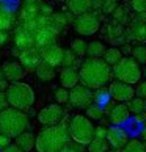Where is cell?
I'll return each mask as SVG.
<instances>
[{
	"label": "cell",
	"instance_id": "1",
	"mask_svg": "<svg viewBox=\"0 0 146 152\" xmlns=\"http://www.w3.org/2000/svg\"><path fill=\"white\" fill-rule=\"evenodd\" d=\"M77 74L80 85H85L90 89H98L109 83L112 78V69L102 58L90 57L87 61H83Z\"/></svg>",
	"mask_w": 146,
	"mask_h": 152
},
{
	"label": "cell",
	"instance_id": "2",
	"mask_svg": "<svg viewBox=\"0 0 146 152\" xmlns=\"http://www.w3.org/2000/svg\"><path fill=\"white\" fill-rule=\"evenodd\" d=\"M69 140L68 124L58 122L55 126H46L35 137V149L38 152H58Z\"/></svg>",
	"mask_w": 146,
	"mask_h": 152
},
{
	"label": "cell",
	"instance_id": "3",
	"mask_svg": "<svg viewBox=\"0 0 146 152\" xmlns=\"http://www.w3.org/2000/svg\"><path fill=\"white\" fill-rule=\"evenodd\" d=\"M29 127V116L22 110L18 108H5L0 111V133L10 138L18 137L21 132L27 130Z\"/></svg>",
	"mask_w": 146,
	"mask_h": 152
},
{
	"label": "cell",
	"instance_id": "4",
	"mask_svg": "<svg viewBox=\"0 0 146 152\" xmlns=\"http://www.w3.org/2000/svg\"><path fill=\"white\" fill-rule=\"evenodd\" d=\"M5 99H7V104H10L13 108L27 111L35 104V93H33V88L30 85L18 80L11 82V85L5 93Z\"/></svg>",
	"mask_w": 146,
	"mask_h": 152
},
{
	"label": "cell",
	"instance_id": "5",
	"mask_svg": "<svg viewBox=\"0 0 146 152\" xmlns=\"http://www.w3.org/2000/svg\"><path fill=\"white\" fill-rule=\"evenodd\" d=\"M112 74L120 82L129 83V85H137L142 80V67H140V63H137L132 57H121L113 64Z\"/></svg>",
	"mask_w": 146,
	"mask_h": 152
},
{
	"label": "cell",
	"instance_id": "6",
	"mask_svg": "<svg viewBox=\"0 0 146 152\" xmlns=\"http://www.w3.org/2000/svg\"><path fill=\"white\" fill-rule=\"evenodd\" d=\"M69 138L80 146H87L94 137V126L87 116L76 115L68 124Z\"/></svg>",
	"mask_w": 146,
	"mask_h": 152
},
{
	"label": "cell",
	"instance_id": "7",
	"mask_svg": "<svg viewBox=\"0 0 146 152\" xmlns=\"http://www.w3.org/2000/svg\"><path fill=\"white\" fill-rule=\"evenodd\" d=\"M99 25H101V20H99V16L96 13H82L77 16V19L74 22V28L79 35L82 36H91L94 35L98 30H99Z\"/></svg>",
	"mask_w": 146,
	"mask_h": 152
},
{
	"label": "cell",
	"instance_id": "8",
	"mask_svg": "<svg viewBox=\"0 0 146 152\" xmlns=\"http://www.w3.org/2000/svg\"><path fill=\"white\" fill-rule=\"evenodd\" d=\"M68 102L76 108H87L90 104H93V89L87 88L85 85L72 86L68 94Z\"/></svg>",
	"mask_w": 146,
	"mask_h": 152
},
{
	"label": "cell",
	"instance_id": "9",
	"mask_svg": "<svg viewBox=\"0 0 146 152\" xmlns=\"http://www.w3.org/2000/svg\"><path fill=\"white\" fill-rule=\"evenodd\" d=\"M63 118H65V110L60 104L47 105L38 113V121L43 126H55V124L61 122Z\"/></svg>",
	"mask_w": 146,
	"mask_h": 152
},
{
	"label": "cell",
	"instance_id": "10",
	"mask_svg": "<svg viewBox=\"0 0 146 152\" xmlns=\"http://www.w3.org/2000/svg\"><path fill=\"white\" fill-rule=\"evenodd\" d=\"M109 93H110V97L115 99L116 102H127L135 96V88H134V85L116 80L110 85Z\"/></svg>",
	"mask_w": 146,
	"mask_h": 152
},
{
	"label": "cell",
	"instance_id": "11",
	"mask_svg": "<svg viewBox=\"0 0 146 152\" xmlns=\"http://www.w3.org/2000/svg\"><path fill=\"white\" fill-rule=\"evenodd\" d=\"M55 33L49 27H39L38 30L33 31V39H35V47L41 52V50L47 49L55 44Z\"/></svg>",
	"mask_w": 146,
	"mask_h": 152
},
{
	"label": "cell",
	"instance_id": "12",
	"mask_svg": "<svg viewBox=\"0 0 146 152\" xmlns=\"http://www.w3.org/2000/svg\"><path fill=\"white\" fill-rule=\"evenodd\" d=\"M105 140H107L109 146L115 148L120 151L123 146L129 141V133L120 126H112L107 129V135H105Z\"/></svg>",
	"mask_w": 146,
	"mask_h": 152
},
{
	"label": "cell",
	"instance_id": "13",
	"mask_svg": "<svg viewBox=\"0 0 146 152\" xmlns=\"http://www.w3.org/2000/svg\"><path fill=\"white\" fill-rule=\"evenodd\" d=\"M41 61V52L36 47H30L25 50H21L19 53V63L22 67L29 71H33L38 66V63Z\"/></svg>",
	"mask_w": 146,
	"mask_h": 152
},
{
	"label": "cell",
	"instance_id": "14",
	"mask_svg": "<svg viewBox=\"0 0 146 152\" xmlns=\"http://www.w3.org/2000/svg\"><path fill=\"white\" fill-rule=\"evenodd\" d=\"M14 42L18 50H25L30 47H35V39H33V31L27 30L24 25L18 27L14 30Z\"/></svg>",
	"mask_w": 146,
	"mask_h": 152
},
{
	"label": "cell",
	"instance_id": "15",
	"mask_svg": "<svg viewBox=\"0 0 146 152\" xmlns=\"http://www.w3.org/2000/svg\"><path fill=\"white\" fill-rule=\"evenodd\" d=\"M41 60L46 61L47 64L54 66V67L61 66V61H63V49L58 47L57 44H54V46L41 50Z\"/></svg>",
	"mask_w": 146,
	"mask_h": 152
},
{
	"label": "cell",
	"instance_id": "16",
	"mask_svg": "<svg viewBox=\"0 0 146 152\" xmlns=\"http://www.w3.org/2000/svg\"><path fill=\"white\" fill-rule=\"evenodd\" d=\"M2 72H3V77L7 82H18L25 74L24 67H22L21 63H18V61H7V63L2 66Z\"/></svg>",
	"mask_w": 146,
	"mask_h": 152
},
{
	"label": "cell",
	"instance_id": "17",
	"mask_svg": "<svg viewBox=\"0 0 146 152\" xmlns=\"http://www.w3.org/2000/svg\"><path fill=\"white\" fill-rule=\"evenodd\" d=\"M129 115H131V111H129L127 105L124 102H120V104L113 105L110 108V111L107 113V116L110 118V122L115 124V126H121V124H124L129 119Z\"/></svg>",
	"mask_w": 146,
	"mask_h": 152
},
{
	"label": "cell",
	"instance_id": "18",
	"mask_svg": "<svg viewBox=\"0 0 146 152\" xmlns=\"http://www.w3.org/2000/svg\"><path fill=\"white\" fill-rule=\"evenodd\" d=\"M60 82L63 88H72L79 83V74L72 66H66L60 72Z\"/></svg>",
	"mask_w": 146,
	"mask_h": 152
},
{
	"label": "cell",
	"instance_id": "19",
	"mask_svg": "<svg viewBox=\"0 0 146 152\" xmlns=\"http://www.w3.org/2000/svg\"><path fill=\"white\" fill-rule=\"evenodd\" d=\"M14 138H16V144H18L24 152H30L35 148V137H33V133H30V132L24 130Z\"/></svg>",
	"mask_w": 146,
	"mask_h": 152
},
{
	"label": "cell",
	"instance_id": "20",
	"mask_svg": "<svg viewBox=\"0 0 146 152\" xmlns=\"http://www.w3.org/2000/svg\"><path fill=\"white\" fill-rule=\"evenodd\" d=\"M35 71H36L38 78H39V80H43V82H50L55 77V67L47 64L46 61H43V60L38 63V66L35 67Z\"/></svg>",
	"mask_w": 146,
	"mask_h": 152
},
{
	"label": "cell",
	"instance_id": "21",
	"mask_svg": "<svg viewBox=\"0 0 146 152\" xmlns=\"http://www.w3.org/2000/svg\"><path fill=\"white\" fill-rule=\"evenodd\" d=\"M14 24V14L5 5L0 3V30H10Z\"/></svg>",
	"mask_w": 146,
	"mask_h": 152
},
{
	"label": "cell",
	"instance_id": "22",
	"mask_svg": "<svg viewBox=\"0 0 146 152\" xmlns=\"http://www.w3.org/2000/svg\"><path fill=\"white\" fill-rule=\"evenodd\" d=\"M91 3H93V0H68V7L71 10V13H74L76 16L90 11Z\"/></svg>",
	"mask_w": 146,
	"mask_h": 152
},
{
	"label": "cell",
	"instance_id": "23",
	"mask_svg": "<svg viewBox=\"0 0 146 152\" xmlns=\"http://www.w3.org/2000/svg\"><path fill=\"white\" fill-rule=\"evenodd\" d=\"M110 93H109V89H105V88H98L96 89V93H93V102H96V105H99L101 108H105L112 100H110Z\"/></svg>",
	"mask_w": 146,
	"mask_h": 152
},
{
	"label": "cell",
	"instance_id": "24",
	"mask_svg": "<svg viewBox=\"0 0 146 152\" xmlns=\"http://www.w3.org/2000/svg\"><path fill=\"white\" fill-rule=\"evenodd\" d=\"M87 146H88V152H107L109 151V143L105 138L93 137V140Z\"/></svg>",
	"mask_w": 146,
	"mask_h": 152
},
{
	"label": "cell",
	"instance_id": "25",
	"mask_svg": "<svg viewBox=\"0 0 146 152\" xmlns=\"http://www.w3.org/2000/svg\"><path fill=\"white\" fill-rule=\"evenodd\" d=\"M127 108L131 113L134 115H140V113H145V110H146V104H145V99L142 97H134L131 100H127Z\"/></svg>",
	"mask_w": 146,
	"mask_h": 152
},
{
	"label": "cell",
	"instance_id": "26",
	"mask_svg": "<svg viewBox=\"0 0 146 152\" xmlns=\"http://www.w3.org/2000/svg\"><path fill=\"white\" fill-rule=\"evenodd\" d=\"M120 151L121 152H146V146L142 140L134 138V140H129Z\"/></svg>",
	"mask_w": 146,
	"mask_h": 152
},
{
	"label": "cell",
	"instance_id": "27",
	"mask_svg": "<svg viewBox=\"0 0 146 152\" xmlns=\"http://www.w3.org/2000/svg\"><path fill=\"white\" fill-rule=\"evenodd\" d=\"M105 49H107V47H105L101 41H93V42L87 44V53L91 58H101L104 55Z\"/></svg>",
	"mask_w": 146,
	"mask_h": 152
},
{
	"label": "cell",
	"instance_id": "28",
	"mask_svg": "<svg viewBox=\"0 0 146 152\" xmlns=\"http://www.w3.org/2000/svg\"><path fill=\"white\" fill-rule=\"evenodd\" d=\"M102 60L107 63L109 66H113L118 60L121 58V50L120 49H116V47H110V49H105V52L102 55Z\"/></svg>",
	"mask_w": 146,
	"mask_h": 152
},
{
	"label": "cell",
	"instance_id": "29",
	"mask_svg": "<svg viewBox=\"0 0 146 152\" xmlns=\"http://www.w3.org/2000/svg\"><path fill=\"white\" fill-rule=\"evenodd\" d=\"M38 14H39V11H38L36 5L33 2H27V5L21 13V18H22V20H29V19H35Z\"/></svg>",
	"mask_w": 146,
	"mask_h": 152
},
{
	"label": "cell",
	"instance_id": "30",
	"mask_svg": "<svg viewBox=\"0 0 146 152\" xmlns=\"http://www.w3.org/2000/svg\"><path fill=\"white\" fill-rule=\"evenodd\" d=\"M71 52L76 55V57H83V55H87V42L83 41V39H74V41L71 42Z\"/></svg>",
	"mask_w": 146,
	"mask_h": 152
},
{
	"label": "cell",
	"instance_id": "31",
	"mask_svg": "<svg viewBox=\"0 0 146 152\" xmlns=\"http://www.w3.org/2000/svg\"><path fill=\"white\" fill-rule=\"evenodd\" d=\"M87 115H88V118H91V119L101 121L104 118V110L101 108L99 105H96V104H90L87 107Z\"/></svg>",
	"mask_w": 146,
	"mask_h": 152
},
{
	"label": "cell",
	"instance_id": "32",
	"mask_svg": "<svg viewBox=\"0 0 146 152\" xmlns=\"http://www.w3.org/2000/svg\"><path fill=\"white\" fill-rule=\"evenodd\" d=\"M132 55H134L132 58L135 60L137 63L143 64L145 61H146V47L138 46V47H135V49H132Z\"/></svg>",
	"mask_w": 146,
	"mask_h": 152
},
{
	"label": "cell",
	"instance_id": "33",
	"mask_svg": "<svg viewBox=\"0 0 146 152\" xmlns=\"http://www.w3.org/2000/svg\"><path fill=\"white\" fill-rule=\"evenodd\" d=\"M76 64V55L71 52V50H65L63 49V61H61V66H74Z\"/></svg>",
	"mask_w": 146,
	"mask_h": 152
},
{
	"label": "cell",
	"instance_id": "34",
	"mask_svg": "<svg viewBox=\"0 0 146 152\" xmlns=\"http://www.w3.org/2000/svg\"><path fill=\"white\" fill-rule=\"evenodd\" d=\"M68 88H58L55 91V99H57V104H66L68 102Z\"/></svg>",
	"mask_w": 146,
	"mask_h": 152
},
{
	"label": "cell",
	"instance_id": "35",
	"mask_svg": "<svg viewBox=\"0 0 146 152\" xmlns=\"http://www.w3.org/2000/svg\"><path fill=\"white\" fill-rule=\"evenodd\" d=\"M58 152H80V144H77L74 141L71 143V140H69V141L66 143Z\"/></svg>",
	"mask_w": 146,
	"mask_h": 152
},
{
	"label": "cell",
	"instance_id": "36",
	"mask_svg": "<svg viewBox=\"0 0 146 152\" xmlns=\"http://www.w3.org/2000/svg\"><path fill=\"white\" fill-rule=\"evenodd\" d=\"M134 38L135 39H138V41H145V27H143V24H138L137 27H134Z\"/></svg>",
	"mask_w": 146,
	"mask_h": 152
},
{
	"label": "cell",
	"instance_id": "37",
	"mask_svg": "<svg viewBox=\"0 0 146 152\" xmlns=\"http://www.w3.org/2000/svg\"><path fill=\"white\" fill-rule=\"evenodd\" d=\"M132 8L137 13H143L146 10V0H132Z\"/></svg>",
	"mask_w": 146,
	"mask_h": 152
},
{
	"label": "cell",
	"instance_id": "38",
	"mask_svg": "<svg viewBox=\"0 0 146 152\" xmlns=\"http://www.w3.org/2000/svg\"><path fill=\"white\" fill-rule=\"evenodd\" d=\"M135 96L137 97H142V99L146 97V83L145 82H142L138 85V88H135Z\"/></svg>",
	"mask_w": 146,
	"mask_h": 152
},
{
	"label": "cell",
	"instance_id": "39",
	"mask_svg": "<svg viewBox=\"0 0 146 152\" xmlns=\"http://www.w3.org/2000/svg\"><path fill=\"white\" fill-rule=\"evenodd\" d=\"M105 135H107V127H105V126H98V127H94V137H98V138H105Z\"/></svg>",
	"mask_w": 146,
	"mask_h": 152
},
{
	"label": "cell",
	"instance_id": "40",
	"mask_svg": "<svg viewBox=\"0 0 146 152\" xmlns=\"http://www.w3.org/2000/svg\"><path fill=\"white\" fill-rule=\"evenodd\" d=\"M0 152H24V151H22L18 144H11L10 143L8 146H5V148L0 149Z\"/></svg>",
	"mask_w": 146,
	"mask_h": 152
},
{
	"label": "cell",
	"instance_id": "41",
	"mask_svg": "<svg viewBox=\"0 0 146 152\" xmlns=\"http://www.w3.org/2000/svg\"><path fill=\"white\" fill-rule=\"evenodd\" d=\"M11 143V138L7 137V135H3V133H0V149L5 148V146H8Z\"/></svg>",
	"mask_w": 146,
	"mask_h": 152
},
{
	"label": "cell",
	"instance_id": "42",
	"mask_svg": "<svg viewBox=\"0 0 146 152\" xmlns=\"http://www.w3.org/2000/svg\"><path fill=\"white\" fill-rule=\"evenodd\" d=\"M7 41H8V33H7V30H0V46H3Z\"/></svg>",
	"mask_w": 146,
	"mask_h": 152
},
{
	"label": "cell",
	"instance_id": "43",
	"mask_svg": "<svg viewBox=\"0 0 146 152\" xmlns=\"http://www.w3.org/2000/svg\"><path fill=\"white\" fill-rule=\"evenodd\" d=\"M5 107H7V99H5V93L0 89V111H2Z\"/></svg>",
	"mask_w": 146,
	"mask_h": 152
},
{
	"label": "cell",
	"instance_id": "44",
	"mask_svg": "<svg viewBox=\"0 0 146 152\" xmlns=\"http://www.w3.org/2000/svg\"><path fill=\"white\" fill-rule=\"evenodd\" d=\"M115 18H116V19H121V18L124 19V18H126V11H124V10H121V8H118V10H116Z\"/></svg>",
	"mask_w": 146,
	"mask_h": 152
},
{
	"label": "cell",
	"instance_id": "45",
	"mask_svg": "<svg viewBox=\"0 0 146 152\" xmlns=\"http://www.w3.org/2000/svg\"><path fill=\"white\" fill-rule=\"evenodd\" d=\"M5 86H7V80H5L3 72H2V69H0V89H3Z\"/></svg>",
	"mask_w": 146,
	"mask_h": 152
},
{
	"label": "cell",
	"instance_id": "46",
	"mask_svg": "<svg viewBox=\"0 0 146 152\" xmlns=\"http://www.w3.org/2000/svg\"><path fill=\"white\" fill-rule=\"evenodd\" d=\"M112 152H120V151H118V149H116V151H112Z\"/></svg>",
	"mask_w": 146,
	"mask_h": 152
}]
</instances>
